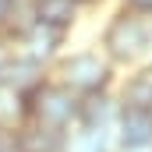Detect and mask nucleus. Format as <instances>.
<instances>
[{"mask_svg": "<svg viewBox=\"0 0 152 152\" xmlns=\"http://www.w3.org/2000/svg\"><path fill=\"white\" fill-rule=\"evenodd\" d=\"M99 53L120 67V64H138V60H149L152 42H149V18L120 7L113 18L106 21L103 36H99Z\"/></svg>", "mask_w": 152, "mask_h": 152, "instance_id": "nucleus-1", "label": "nucleus"}, {"mask_svg": "<svg viewBox=\"0 0 152 152\" xmlns=\"http://www.w3.org/2000/svg\"><path fill=\"white\" fill-rule=\"evenodd\" d=\"M50 75L57 78L64 88H71L75 96H92V92L113 88V64L99 50H71V53H60L57 64L50 67Z\"/></svg>", "mask_w": 152, "mask_h": 152, "instance_id": "nucleus-2", "label": "nucleus"}, {"mask_svg": "<svg viewBox=\"0 0 152 152\" xmlns=\"http://www.w3.org/2000/svg\"><path fill=\"white\" fill-rule=\"evenodd\" d=\"M28 120L67 134V131L78 124V96L71 92V88H64L57 78L50 75L36 92L28 96Z\"/></svg>", "mask_w": 152, "mask_h": 152, "instance_id": "nucleus-3", "label": "nucleus"}, {"mask_svg": "<svg viewBox=\"0 0 152 152\" xmlns=\"http://www.w3.org/2000/svg\"><path fill=\"white\" fill-rule=\"evenodd\" d=\"M64 42H67L64 32L46 28V25L32 21L28 28H21L18 36L7 42V50H14V53H21V57L36 60V64H42V67H53V64H57V57L64 53Z\"/></svg>", "mask_w": 152, "mask_h": 152, "instance_id": "nucleus-4", "label": "nucleus"}, {"mask_svg": "<svg viewBox=\"0 0 152 152\" xmlns=\"http://www.w3.org/2000/svg\"><path fill=\"white\" fill-rule=\"evenodd\" d=\"M50 78V67H42L36 60L14 53V50H4V60H0V85L21 92V96H32L39 85Z\"/></svg>", "mask_w": 152, "mask_h": 152, "instance_id": "nucleus-5", "label": "nucleus"}, {"mask_svg": "<svg viewBox=\"0 0 152 152\" xmlns=\"http://www.w3.org/2000/svg\"><path fill=\"white\" fill-rule=\"evenodd\" d=\"M117 113H120V106H117L113 88L78 96V124L81 127H117Z\"/></svg>", "mask_w": 152, "mask_h": 152, "instance_id": "nucleus-6", "label": "nucleus"}, {"mask_svg": "<svg viewBox=\"0 0 152 152\" xmlns=\"http://www.w3.org/2000/svg\"><path fill=\"white\" fill-rule=\"evenodd\" d=\"M113 96H117V106H120V110H131V113H152V71L142 67V71L127 75Z\"/></svg>", "mask_w": 152, "mask_h": 152, "instance_id": "nucleus-7", "label": "nucleus"}, {"mask_svg": "<svg viewBox=\"0 0 152 152\" xmlns=\"http://www.w3.org/2000/svg\"><path fill=\"white\" fill-rule=\"evenodd\" d=\"M78 14H81V7L75 0H32V21L46 25V28H57L64 36L78 25Z\"/></svg>", "mask_w": 152, "mask_h": 152, "instance_id": "nucleus-8", "label": "nucleus"}, {"mask_svg": "<svg viewBox=\"0 0 152 152\" xmlns=\"http://www.w3.org/2000/svg\"><path fill=\"white\" fill-rule=\"evenodd\" d=\"M64 152H117V134H113V127H81V124H75L67 131Z\"/></svg>", "mask_w": 152, "mask_h": 152, "instance_id": "nucleus-9", "label": "nucleus"}, {"mask_svg": "<svg viewBox=\"0 0 152 152\" xmlns=\"http://www.w3.org/2000/svg\"><path fill=\"white\" fill-rule=\"evenodd\" d=\"M14 142H18L25 152H64L67 134H64V131H53V127H42V124H32V120H25V124L14 131Z\"/></svg>", "mask_w": 152, "mask_h": 152, "instance_id": "nucleus-10", "label": "nucleus"}, {"mask_svg": "<svg viewBox=\"0 0 152 152\" xmlns=\"http://www.w3.org/2000/svg\"><path fill=\"white\" fill-rule=\"evenodd\" d=\"M113 134H117V145H152V113L120 110Z\"/></svg>", "mask_w": 152, "mask_h": 152, "instance_id": "nucleus-11", "label": "nucleus"}, {"mask_svg": "<svg viewBox=\"0 0 152 152\" xmlns=\"http://www.w3.org/2000/svg\"><path fill=\"white\" fill-rule=\"evenodd\" d=\"M28 120V96L0 85V131H18L21 124Z\"/></svg>", "mask_w": 152, "mask_h": 152, "instance_id": "nucleus-12", "label": "nucleus"}, {"mask_svg": "<svg viewBox=\"0 0 152 152\" xmlns=\"http://www.w3.org/2000/svg\"><path fill=\"white\" fill-rule=\"evenodd\" d=\"M124 7L142 14V18H152V0H124Z\"/></svg>", "mask_w": 152, "mask_h": 152, "instance_id": "nucleus-13", "label": "nucleus"}, {"mask_svg": "<svg viewBox=\"0 0 152 152\" xmlns=\"http://www.w3.org/2000/svg\"><path fill=\"white\" fill-rule=\"evenodd\" d=\"M11 7H14V0H0V36H4V25L11 18Z\"/></svg>", "mask_w": 152, "mask_h": 152, "instance_id": "nucleus-14", "label": "nucleus"}, {"mask_svg": "<svg viewBox=\"0 0 152 152\" xmlns=\"http://www.w3.org/2000/svg\"><path fill=\"white\" fill-rule=\"evenodd\" d=\"M117 152H152V145H117Z\"/></svg>", "mask_w": 152, "mask_h": 152, "instance_id": "nucleus-15", "label": "nucleus"}, {"mask_svg": "<svg viewBox=\"0 0 152 152\" xmlns=\"http://www.w3.org/2000/svg\"><path fill=\"white\" fill-rule=\"evenodd\" d=\"M11 142H14V134H11V131H0V152L7 149V145H11Z\"/></svg>", "mask_w": 152, "mask_h": 152, "instance_id": "nucleus-16", "label": "nucleus"}, {"mask_svg": "<svg viewBox=\"0 0 152 152\" xmlns=\"http://www.w3.org/2000/svg\"><path fill=\"white\" fill-rule=\"evenodd\" d=\"M4 152H25V149H21L18 142H11V145H7V149H4Z\"/></svg>", "mask_w": 152, "mask_h": 152, "instance_id": "nucleus-17", "label": "nucleus"}, {"mask_svg": "<svg viewBox=\"0 0 152 152\" xmlns=\"http://www.w3.org/2000/svg\"><path fill=\"white\" fill-rule=\"evenodd\" d=\"M78 7H88V4H99V0H75Z\"/></svg>", "mask_w": 152, "mask_h": 152, "instance_id": "nucleus-18", "label": "nucleus"}, {"mask_svg": "<svg viewBox=\"0 0 152 152\" xmlns=\"http://www.w3.org/2000/svg\"><path fill=\"white\" fill-rule=\"evenodd\" d=\"M4 50H7V46H4V42H0V60H4Z\"/></svg>", "mask_w": 152, "mask_h": 152, "instance_id": "nucleus-19", "label": "nucleus"}, {"mask_svg": "<svg viewBox=\"0 0 152 152\" xmlns=\"http://www.w3.org/2000/svg\"><path fill=\"white\" fill-rule=\"evenodd\" d=\"M149 71H152V57H149Z\"/></svg>", "mask_w": 152, "mask_h": 152, "instance_id": "nucleus-20", "label": "nucleus"}]
</instances>
